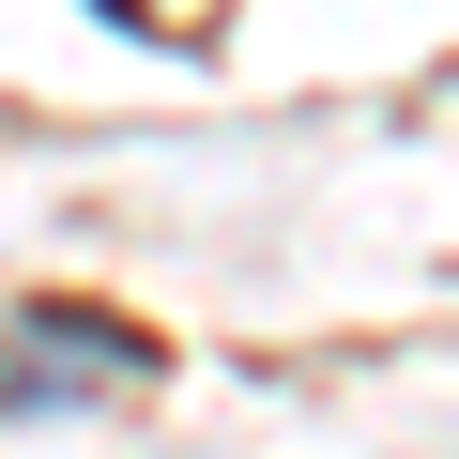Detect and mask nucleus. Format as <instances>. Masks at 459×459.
<instances>
[{
  "label": "nucleus",
  "instance_id": "obj_2",
  "mask_svg": "<svg viewBox=\"0 0 459 459\" xmlns=\"http://www.w3.org/2000/svg\"><path fill=\"white\" fill-rule=\"evenodd\" d=\"M108 16H138V0H108Z\"/></svg>",
  "mask_w": 459,
  "mask_h": 459
},
{
  "label": "nucleus",
  "instance_id": "obj_1",
  "mask_svg": "<svg viewBox=\"0 0 459 459\" xmlns=\"http://www.w3.org/2000/svg\"><path fill=\"white\" fill-rule=\"evenodd\" d=\"M153 337L108 322V307H16L0 322V413H77L92 383H138Z\"/></svg>",
  "mask_w": 459,
  "mask_h": 459
}]
</instances>
